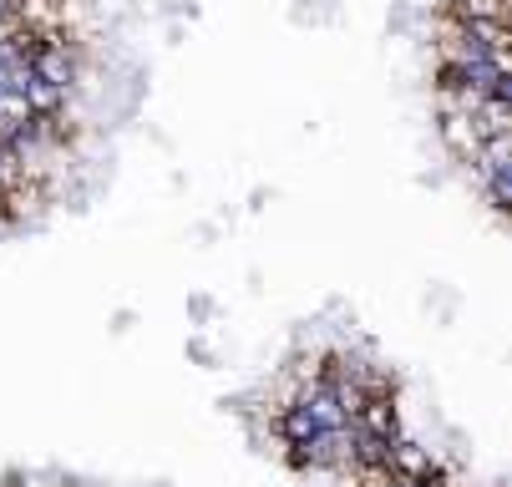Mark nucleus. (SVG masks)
I'll return each instance as SVG.
<instances>
[{
	"label": "nucleus",
	"mask_w": 512,
	"mask_h": 487,
	"mask_svg": "<svg viewBox=\"0 0 512 487\" xmlns=\"http://www.w3.org/2000/svg\"><path fill=\"white\" fill-rule=\"evenodd\" d=\"M310 432H320V427H315V416L305 411V401H300V406H289V411H284V437L300 447V442H305Z\"/></svg>",
	"instance_id": "f257e3e1"
},
{
	"label": "nucleus",
	"mask_w": 512,
	"mask_h": 487,
	"mask_svg": "<svg viewBox=\"0 0 512 487\" xmlns=\"http://www.w3.org/2000/svg\"><path fill=\"white\" fill-rule=\"evenodd\" d=\"M16 11H21V0H0V21H11Z\"/></svg>",
	"instance_id": "f03ea898"
},
{
	"label": "nucleus",
	"mask_w": 512,
	"mask_h": 487,
	"mask_svg": "<svg viewBox=\"0 0 512 487\" xmlns=\"http://www.w3.org/2000/svg\"><path fill=\"white\" fill-rule=\"evenodd\" d=\"M391 487H421V482H391Z\"/></svg>",
	"instance_id": "7ed1b4c3"
}]
</instances>
